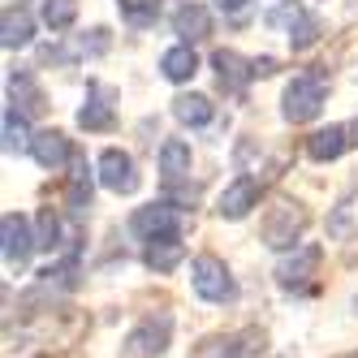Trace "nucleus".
<instances>
[{
    "label": "nucleus",
    "instance_id": "1",
    "mask_svg": "<svg viewBox=\"0 0 358 358\" xmlns=\"http://www.w3.org/2000/svg\"><path fill=\"white\" fill-rule=\"evenodd\" d=\"M320 108H324V69H306L285 87V104H280V113H285L289 125H306V121L320 117Z\"/></svg>",
    "mask_w": 358,
    "mask_h": 358
},
{
    "label": "nucleus",
    "instance_id": "2",
    "mask_svg": "<svg viewBox=\"0 0 358 358\" xmlns=\"http://www.w3.org/2000/svg\"><path fill=\"white\" fill-rule=\"evenodd\" d=\"M302 229H306V212L298 208V203H289V199H276L272 208L264 212V220H259L264 246H272V250H289V246H298Z\"/></svg>",
    "mask_w": 358,
    "mask_h": 358
},
{
    "label": "nucleus",
    "instance_id": "3",
    "mask_svg": "<svg viewBox=\"0 0 358 358\" xmlns=\"http://www.w3.org/2000/svg\"><path fill=\"white\" fill-rule=\"evenodd\" d=\"M190 285L203 302H234L238 298V280L229 276L224 259H216V255H199V259L190 264Z\"/></svg>",
    "mask_w": 358,
    "mask_h": 358
},
{
    "label": "nucleus",
    "instance_id": "4",
    "mask_svg": "<svg viewBox=\"0 0 358 358\" xmlns=\"http://www.w3.org/2000/svg\"><path fill=\"white\" fill-rule=\"evenodd\" d=\"M173 337V315H147L143 324L130 328V337L121 345V358H160Z\"/></svg>",
    "mask_w": 358,
    "mask_h": 358
},
{
    "label": "nucleus",
    "instance_id": "5",
    "mask_svg": "<svg viewBox=\"0 0 358 358\" xmlns=\"http://www.w3.org/2000/svg\"><path fill=\"white\" fill-rule=\"evenodd\" d=\"M320 259H324V250H320L315 242L298 246L289 259L276 264V285L289 289V294H306V289H311V276L320 272Z\"/></svg>",
    "mask_w": 358,
    "mask_h": 358
},
{
    "label": "nucleus",
    "instance_id": "6",
    "mask_svg": "<svg viewBox=\"0 0 358 358\" xmlns=\"http://www.w3.org/2000/svg\"><path fill=\"white\" fill-rule=\"evenodd\" d=\"M190 220L173 208V203H151V208H138L134 212V220H130V229L147 242V238H169V234H177L182 238V229H186Z\"/></svg>",
    "mask_w": 358,
    "mask_h": 358
},
{
    "label": "nucleus",
    "instance_id": "7",
    "mask_svg": "<svg viewBox=\"0 0 358 358\" xmlns=\"http://www.w3.org/2000/svg\"><path fill=\"white\" fill-rule=\"evenodd\" d=\"M0 238H5V264L17 268V272L27 268L31 255L39 250V242H35V234H31V224H27L22 212H5V220H0Z\"/></svg>",
    "mask_w": 358,
    "mask_h": 358
},
{
    "label": "nucleus",
    "instance_id": "8",
    "mask_svg": "<svg viewBox=\"0 0 358 358\" xmlns=\"http://www.w3.org/2000/svg\"><path fill=\"white\" fill-rule=\"evenodd\" d=\"M99 182H104V190L113 194H134L138 190V169L130 160V151H121V147H108L104 156H99Z\"/></svg>",
    "mask_w": 358,
    "mask_h": 358
},
{
    "label": "nucleus",
    "instance_id": "9",
    "mask_svg": "<svg viewBox=\"0 0 358 358\" xmlns=\"http://www.w3.org/2000/svg\"><path fill=\"white\" fill-rule=\"evenodd\" d=\"M212 65H216V83H220V91L234 95V99H242V95H246V83L255 78V61L238 57L234 48H220V52H212Z\"/></svg>",
    "mask_w": 358,
    "mask_h": 358
},
{
    "label": "nucleus",
    "instance_id": "10",
    "mask_svg": "<svg viewBox=\"0 0 358 358\" xmlns=\"http://www.w3.org/2000/svg\"><path fill=\"white\" fill-rule=\"evenodd\" d=\"M255 203H259V182H255V177H238V182H229V186H224L216 212H220L224 220H246Z\"/></svg>",
    "mask_w": 358,
    "mask_h": 358
},
{
    "label": "nucleus",
    "instance_id": "11",
    "mask_svg": "<svg viewBox=\"0 0 358 358\" xmlns=\"http://www.w3.org/2000/svg\"><path fill=\"white\" fill-rule=\"evenodd\" d=\"M31 156H35L39 169L57 173V169H65V164L73 160V147H69V138H65L61 130H39L35 143H31Z\"/></svg>",
    "mask_w": 358,
    "mask_h": 358
},
{
    "label": "nucleus",
    "instance_id": "12",
    "mask_svg": "<svg viewBox=\"0 0 358 358\" xmlns=\"http://www.w3.org/2000/svg\"><path fill=\"white\" fill-rule=\"evenodd\" d=\"M113 121H117V113H113V91L99 87V83H91L87 87V104L78 108V125H83V130H113Z\"/></svg>",
    "mask_w": 358,
    "mask_h": 358
},
{
    "label": "nucleus",
    "instance_id": "13",
    "mask_svg": "<svg viewBox=\"0 0 358 358\" xmlns=\"http://www.w3.org/2000/svg\"><path fill=\"white\" fill-rule=\"evenodd\" d=\"M182 259H186V246H182V238H177V234H169V238H147V246H143V264L151 272H173Z\"/></svg>",
    "mask_w": 358,
    "mask_h": 358
},
{
    "label": "nucleus",
    "instance_id": "14",
    "mask_svg": "<svg viewBox=\"0 0 358 358\" xmlns=\"http://www.w3.org/2000/svg\"><path fill=\"white\" fill-rule=\"evenodd\" d=\"M35 39V17L22 9V5H5V17H0V43L9 48H27Z\"/></svg>",
    "mask_w": 358,
    "mask_h": 358
},
{
    "label": "nucleus",
    "instance_id": "15",
    "mask_svg": "<svg viewBox=\"0 0 358 358\" xmlns=\"http://www.w3.org/2000/svg\"><path fill=\"white\" fill-rule=\"evenodd\" d=\"M350 130L345 125H328V130H315L311 138H306V156H311L315 164H328V160H337L341 151L354 143V138H345Z\"/></svg>",
    "mask_w": 358,
    "mask_h": 358
},
{
    "label": "nucleus",
    "instance_id": "16",
    "mask_svg": "<svg viewBox=\"0 0 358 358\" xmlns=\"http://www.w3.org/2000/svg\"><path fill=\"white\" fill-rule=\"evenodd\" d=\"M9 99H13V104H22V113H43L48 104H43V91H39V83H35V73L31 69H13L9 73Z\"/></svg>",
    "mask_w": 358,
    "mask_h": 358
},
{
    "label": "nucleus",
    "instance_id": "17",
    "mask_svg": "<svg viewBox=\"0 0 358 358\" xmlns=\"http://www.w3.org/2000/svg\"><path fill=\"white\" fill-rule=\"evenodd\" d=\"M173 31L182 35V43H199V39L212 35V13L203 5H182L173 13Z\"/></svg>",
    "mask_w": 358,
    "mask_h": 358
},
{
    "label": "nucleus",
    "instance_id": "18",
    "mask_svg": "<svg viewBox=\"0 0 358 358\" xmlns=\"http://www.w3.org/2000/svg\"><path fill=\"white\" fill-rule=\"evenodd\" d=\"M65 203H69V212L73 216H87V208H91V169H87V160L83 156H73V173H69V186H65Z\"/></svg>",
    "mask_w": 358,
    "mask_h": 358
},
{
    "label": "nucleus",
    "instance_id": "19",
    "mask_svg": "<svg viewBox=\"0 0 358 358\" xmlns=\"http://www.w3.org/2000/svg\"><path fill=\"white\" fill-rule=\"evenodd\" d=\"M194 69H199V57H194L190 43H177V48H169V52L160 57V73L169 83H190Z\"/></svg>",
    "mask_w": 358,
    "mask_h": 358
},
{
    "label": "nucleus",
    "instance_id": "20",
    "mask_svg": "<svg viewBox=\"0 0 358 358\" xmlns=\"http://www.w3.org/2000/svg\"><path fill=\"white\" fill-rule=\"evenodd\" d=\"M186 173H190V143L164 138V147H160V177L173 186V182H182Z\"/></svg>",
    "mask_w": 358,
    "mask_h": 358
},
{
    "label": "nucleus",
    "instance_id": "21",
    "mask_svg": "<svg viewBox=\"0 0 358 358\" xmlns=\"http://www.w3.org/2000/svg\"><path fill=\"white\" fill-rule=\"evenodd\" d=\"M242 341H246V337H234V332H212V337H203V341L190 350V358H242V354H246Z\"/></svg>",
    "mask_w": 358,
    "mask_h": 358
},
{
    "label": "nucleus",
    "instance_id": "22",
    "mask_svg": "<svg viewBox=\"0 0 358 358\" xmlns=\"http://www.w3.org/2000/svg\"><path fill=\"white\" fill-rule=\"evenodd\" d=\"M173 117L182 121V125H208L212 117H216V108H212V99L208 95H177L173 99Z\"/></svg>",
    "mask_w": 358,
    "mask_h": 358
},
{
    "label": "nucleus",
    "instance_id": "23",
    "mask_svg": "<svg viewBox=\"0 0 358 358\" xmlns=\"http://www.w3.org/2000/svg\"><path fill=\"white\" fill-rule=\"evenodd\" d=\"M320 35H324V22L315 17V13H298L294 17V27H289V48L294 52H306V48H315L320 43Z\"/></svg>",
    "mask_w": 358,
    "mask_h": 358
},
{
    "label": "nucleus",
    "instance_id": "24",
    "mask_svg": "<svg viewBox=\"0 0 358 358\" xmlns=\"http://www.w3.org/2000/svg\"><path fill=\"white\" fill-rule=\"evenodd\" d=\"M35 143L31 125H27V113H17V104L5 108V151H27Z\"/></svg>",
    "mask_w": 358,
    "mask_h": 358
},
{
    "label": "nucleus",
    "instance_id": "25",
    "mask_svg": "<svg viewBox=\"0 0 358 358\" xmlns=\"http://www.w3.org/2000/svg\"><path fill=\"white\" fill-rule=\"evenodd\" d=\"M35 242H39V250H57L61 246V216L52 208H39V216H35Z\"/></svg>",
    "mask_w": 358,
    "mask_h": 358
},
{
    "label": "nucleus",
    "instance_id": "26",
    "mask_svg": "<svg viewBox=\"0 0 358 358\" xmlns=\"http://www.w3.org/2000/svg\"><path fill=\"white\" fill-rule=\"evenodd\" d=\"M117 5H121V17L130 22V27H151V22L160 17L164 0H117Z\"/></svg>",
    "mask_w": 358,
    "mask_h": 358
},
{
    "label": "nucleus",
    "instance_id": "27",
    "mask_svg": "<svg viewBox=\"0 0 358 358\" xmlns=\"http://www.w3.org/2000/svg\"><path fill=\"white\" fill-rule=\"evenodd\" d=\"M78 17V0H43V22L52 31H69Z\"/></svg>",
    "mask_w": 358,
    "mask_h": 358
},
{
    "label": "nucleus",
    "instance_id": "28",
    "mask_svg": "<svg viewBox=\"0 0 358 358\" xmlns=\"http://www.w3.org/2000/svg\"><path fill=\"white\" fill-rule=\"evenodd\" d=\"M276 73V57H255V78H268Z\"/></svg>",
    "mask_w": 358,
    "mask_h": 358
},
{
    "label": "nucleus",
    "instance_id": "29",
    "mask_svg": "<svg viewBox=\"0 0 358 358\" xmlns=\"http://www.w3.org/2000/svg\"><path fill=\"white\" fill-rule=\"evenodd\" d=\"M246 5V0H216V9H224V13H238Z\"/></svg>",
    "mask_w": 358,
    "mask_h": 358
},
{
    "label": "nucleus",
    "instance_id": "30",
    "mask_svg": "<svg viewBox=\"0 0 358 358\" xmlns=\"http://www.w3.org/2000/svg\"><path fill=\"white\" fill-rule=\"evenodd\" d=\"M350 134H354V143H358V121H354V130H350Z\"/></svg>",
    "mask_w": 358,
    "mask_h": 358
},
{
    "label": "nucleus",
    "instance_id": "31",
    "mask_svg": "<svg viewBox=\"0 0 358 358\" xmlns=\"http://www.w3.org/2000/svg\"><path fill=\"white\" fill-rule=\"evenodd\" d=\"M341 358H358V350H354V354H341Z\"/></svg>",
    "mask_w": 358,
    "mask_h": 358
}]
</instances>
